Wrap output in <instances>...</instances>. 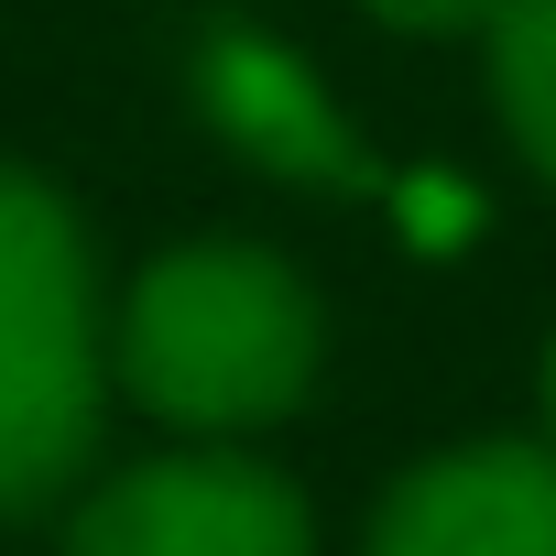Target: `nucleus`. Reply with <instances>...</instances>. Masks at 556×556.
<instances>
[{
	"instance_id": "nucleus-5",
	"label": "nucleus",
	"mask_w": 556,
	"mask_h": 556,
	"mask_svg": "<svg viewBox=\"0 0 556 556\" xmlns=\"http://www.w3.org/2000/svg\"><path fill=\"white\" fill-rule=\"evenodd\" d=\"M197 99L207 121L262 164V175H285V186H371V153L350 142V121L328 110V88L273 45V34H207L197 55Z\"/></svg>"
},
{
	"instance_id": "nucleus-7",
	"label": "nucleus",
	"mask_w": 556,
	"mask_h": 556,
	"mask_svg": "<svg viewBox=\"0 0 556 556\" xmlns=\"http://www.w3.org/2000/svg\"><path fill=\"white\" fill-rule=\"evenodd\" d=\"M382 34H415V45H447V34H491L502 0H361Z\"/></svg>"
},
{
	"instance_id": "nucleus-3",
	"label": "nucleus",
	"mask_w": 556,
	"mask_h": 556,
	"mask_svg": "<svg viewBox=\"0 0 556 556\" xmlns=\"http://www.w3.org/2000/svg\"><path fill=\"white\" fill-rule=\"evenodd\" d=\"M66 556H317V513L251 447H164L66 513Z\"/></svg>"
},
{
	"instance_id": "nucleus-2",
	"label": "nucleus",
	"mask_w": 556,
	"mask_h": 556,
	"mask_svg": "<svg viewBox=\"0 0 556 556\" xmlns=\"http://www.w3.org/2000/svg\"><path fill=\"white\" fill-rule=\"evenodd\" d=\"M110 415V339H99V262L77 207L0 164V513H45Z\"/></svg>"
},
{
	"instance_id": "nucleus-8",
	"label": "nucleus",
	"mask_w": 556,
	"mask_h": 556,
	"mask_svg": "<svg viewBox=\"0 0 556 556\" xmlns=\"http://www.w3.org/2000/svg\"><path fill=\"white\" fill-rule=\"evenodd\" d=\"M534 415H545V447H556V328H545V361H534Z\"/></svg>"
},
{
	"instance_id": "nucleus-1",
	"label": "nucleus",
	"mask_w": 556,
	"mask_h": 556,
	"mask_svg": "<svg viewBox=\"0 0 556 556\" xmlns=\"http://www.w3.org/2000/svg\"><path fill=\"white\" fill-rule=\"evenodd\" d=\"M328 317L273 240H175L110 328V382L186 437H262L317 393Z\"/></svg>"
},
{
	"instance_id": "nucleus-6",
	"label": "nucleus",
	"mask_w": 556,
	"mask_h": 556,
	"mask_svg": "<svg viewBox=\"0 0 556 556\" xmlns=\"http://www.w3.org/2000/svg\"><path fill=\"white\" fill-rule=\"evenodd\" d=\"M480 45H491V110L534 164V186L556 197V0H502Z\"/></svg>"
},
{
	"instance_id": "nucleus-4",
	"label": "nucleus",
	"mask_w": 556,
	"mask_h": 556,
	"mask_svg": "<svg viewBox=\"0 0 556 556\" xmlns=\"http://www.w3.org/2000/svg\"><path fill=\"white\" fill-rule=\"evenodd\" d=\"M361 556H556V447L458 437V447L415 458L371 502Z\"/></svg>"
}]
</instances>
